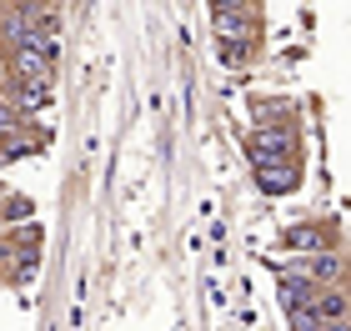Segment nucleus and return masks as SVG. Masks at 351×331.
Wrapping results in <instances>:
<instances>
[{
  "label": "nucleus",
  "instance_id": "nucleus-7",
  "mask_svg": "<svg viewBox=\"0 0 351 331\" xmlns=\"http://www.w3.org/2000/svg\"><path fill=\"white\" fill-rule=\"evenodd\" d=\"M286 241H291V246H322V231H316V226H296Z\"/></svg>",
  "mask_w": 351,
  "mask_h": 331
},
{
  "label": "nucleus",
  "instance_id": "nucleus-8",
  "mask_svg": "<svg viewBox=\"0 0 351 331\" xmlns=\"http://www.w3.org/2000/svg\"><path fill=\"white\" fill-rule=\"evenodd\" d=\"M246 51H251V45H241V40H221V60H231V66H241Z\"/></svg>",
  "mask_w": 351,
  "mask_h": 331
},
{
  "label": "nucleus",
  "instance_id": "nucleus-10",
  "mask_svg": "<svg viewBox=\"0 0 351 331\" xmlns=\"http://www.w3.org/2000/svg\"><path fill=\"white\" fill-rule=\"evenodd\" d=\"M15 125H21V116L10 106H0V136H15Z\"/></svg>",
  "mask_w": 351,
  "mask_h": 331
},
{
  "label": "nucleus",
  "instance_id": "nucleus-2",
  "mask_svg": "<svg viewBox=\"0 0 351 331\" xmlns=\"http://www.w3.org/2000/svg\"><path fill=\"white\" fill-rule=\"evenodd\" d=\"M311 317L322 321L326 331H331V326H346V296H341V291H316V296H311Z\"/></svg>",
  "mask_w": 351,
  "mask_h": 331
},
{
  "label": "nucleus",
  "instance_id": "nucleus-3",
  "mask_svg": "<svg viewBox=\"0 0 351 331\" xmlns=\"http://www.w3.org/2000/svg\"><path fill=\"white\" fill-rule=\"evenodd\" d=\"M256 181H261V191H291L296 171H291V161H256Z\"/></svg>",
  "mask_w": 351,
  "mask_h": 331
},
{
  "label": "nucleus",
  "instance_id": "nucleus-9",
  "mask_svg": "<svg viewBox=\"0 0 351 331\" xmlns=\"http://www.w3.org/2000/svg\"><path fill=\"white\" fill-rule=\"evenodd\" d=\"M291 331H326V326L316 321V317H311V306H306V311H291Z\"/></svg>",
  "mask_w": 351,
  "mask_h": 331
},
{
  "label": "nucleus",
  "instance_id": "nucleus-1",
  "mask_svg": "<svg viewBox=\"0 0 351 331\" xmlns=\"http://www.w3.org/2000/svg\"><path fill=\"white\" fill-rule=\"evenodd\" d=\"M246 30H251V5H216V36L221 40L246 45Z\"/></svg>",
  "mask_w": 351,
  "mask_h": 331
},
{
  "label": "nucleus",
  "instance_id": "nucleus-4",
  "mask_svg": "<svg viewBox=\"0 0 351 331\" xmlns=\"http://www.w3.org/2000/svg\"><path fill=\"white\" fill-rule=\"evenodd\" d=\"M296 276H306V281H337V276H341V256H331V251H316V256L301 261Z\"/></svg>",
  "mask_w": 351,
  "mask_h": 331
},
{
  "label": "nucleus",
  "instance_id": "nucleus-5",
  "mask_svg": "<svg viewBox=\"0 0 351 331\" xmlns=\"http://www.w3.org/2000/svg\"><path fill=\"white\" fill-rule=\"evenodd\" d=\"M251 156L256 161H286V131H256L251 136Z\"/></svg>",
  "mask_w": 351,
  "mask_h": 331
},
{
  "label": "nucleus",
  "instance_id": "nucleus-11",
  "mask_svg": "<svg viewBox=\"0 0 351 331\" xmlns=\"http://www.w3.org/2000/svg\"><path fill=\"white\" fill-rule=\"evenodd\" d=\"M331 331H351V326H331Z\"/></svg>",
  "mask_w": 351,
  "mask_h": 331
},
{
  "label": "nucleus",
  "instance_id": "nucleus-6",
  "mask_svg": "<svg viewBox=\"0 0 351 331\" xmlns=\"http://www.w3.org/2000/svg\"><path fill=\"white\" fill-rule=\"evenodd\" d=\"M311 296H316V286H311L306 276H286V281H281V302H286V311H306Z\"/></svg>",
  "mask_w": 351,
  "mask_h": 331
}]
</instances>
